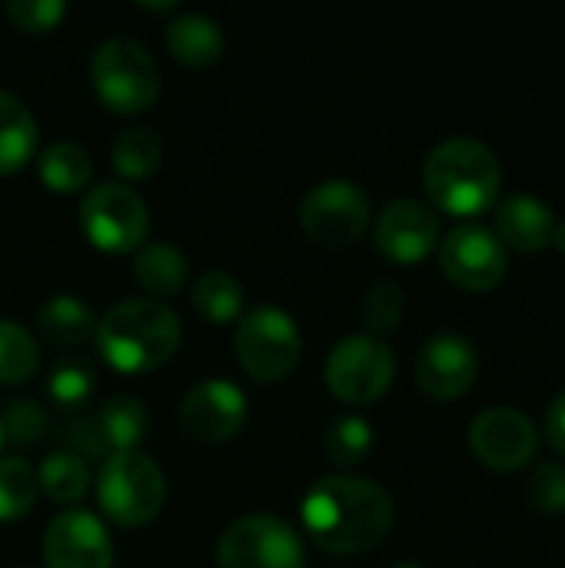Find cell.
I'll list each match as a JSON object with an SVG mask.
<instances>
[{"label":"cell","mask_w":565,"mask_h":568,"mask_svg":"<svg viewBox=\"0 0 565 568\" xmlns=\"http://www.w3.org/2000/svg\"><path fill=\"white\" fill-rule=\"evenodd\" d=\"M393 516L390 493L360 476H326L303 499V529L333 556L376 549L390 536Z\"/></svg>","instance_id":"6da1fadb"},{"label":"cell","mask_w":565,"mask_h":568,"mask_svg":"<svg viewBox=\"0 0 565 568\" xmlns=\"http://www.w3.org/2000/svg\"><path fill=\"white\" fill-rule=\"evenodd\" d=\"M423 186L436 210L470 220L496 203L503 186V166L486 143L473 136H453L426 156Z\"/></svg>","instance_id":"7a4b0ae2"},{"label":"cell","mask_w":565,"mask_h":568,"mask_svg":"<svg viewBox=\"0 0 565 568\" xmlns=\"http://www.w3.org/2000/svg\"><path fill=\"white\" fill-rule=\"evenodd\" d=\"M180 320L157 300H123L97 320L100 356L123 376H140L163 366L180 346Z\"/></svg>","instance_id":"3957f363"},{"label":"cell","mask_w":565,"mask_h":568,"mask_svg":"<svg viewBox=\"0 0 565 568\" xmlns=\"http://www.w3.org/2000/svg\"><path fill=\"white\" fill-rule=\"evenodd\" d=\"M97 499L103 516L120 529H140L153 523L167 503V479L160 466L143 453H113L97 476Z\"/></svg>","instance_id":"277c9868"},{"label":"cell","mask_w":565,"mask_h":568,"mask_svg":"<svg viewBox=\"0 0 565 568\" xmlns=\"http://www.w3.org/2000/svg\"><path fill=\"white\" fill-rule=\"evenodd\" d=\"M90 80L100 103L113 113L133 116L157 103L160 97V70L143 43L113 37L103 40L90 60Z\"/></svg>","instance_id":"5b68a950"},{"label":"cell","mask_w":565,"mask_h":568,"mask_svg":"<svg viewBox=\"0 0 565 568\" xmlns=\"http://www.w3.org/2000/svg\"><path fill=\"white\" fill-rule=\"evenodd\" d=\"M233 349H236V363L243 366L250 379L280 383L296 369L303 339L290 313L276 306H260L240 320Z\"/></svg>","instance_id":"8992f818"},{"label":"cell","mask_w":565,"mask_h":568,"mask_svg":"<svg viewBox=\"0 0 565 568\" xmlns=\"http://www.w3.org/2000/svg\"><path fill=\"white\" fill-rule=\"evenodd\" d=\"M80 226L103 253H137L150 233V213L133 186L100 183L83 193Z\"/></svg>","instance_id":"52a82bcc"},{"label":"cell","mask_w":565,"mask_h":568,"mask_svg":"<svg viewBox=\"0 0 565 568\" xmlns=\"http://www.w3.org/2000/svg\"><path fill=\"white\" fill-rule=\"evenodd\" d=\"M370 196L350 180L316 183L300 203L303 233L326 250H343L370 230Z\"/></svg>","instance_id":"ba28073f"},{"label":"cell","mask_w":565,"mask_h":568,"mask_svg":"<svg viewBox=\"0 0 565 568\" xmlns=\"http://www.w3.org/2000/svg\"><path fill=\"white\" fill-rule=\"evenodd\" d=\"M220 568H303L306 552L300 532L276 516L236 519L216 542Z\"/></svg>","instance_id":"9c48e42d"},{"label":"cell","mask_w":565,"mask_h":568,"mask_svg":"<svg viewBox=\"0 0 565 568\" xmlns=\"http://www.w3.org/2000/svg\"><path fill=\"white\" fill-rule=\"evenodd\" d=\"M396 359L383 339L346 336L326 359V386L346 406H370L393 386Z\"/></svg>","instance_id":"30bf717a"},{"label":"cell","mask_w":565,"mask_h":568,"mask_svg":"<svg viewBox=\"0 0 565 568\" xmlns=\"http://www.w3.org/2000/svg\"><path fill=\"white\" fill-rule=\"evenodd\" d=\"M440 266L450 283L466 293H486L503 283L509 256L500 236L480 223H463L450 230L440 243Z\"/></svg>","instance_id":"8fae6325"},{"label":"cell","mask_w":565,"mask_h":568,"mask_svg":"<svg viewBox=\"0 0 565 568\" xmlns=\"http://www.w3.org/2000/svg\"><path fill=\"white\" fill-rule=\"evenodd\" d=\"M150 433V413L133 396H117L103 403L93 416L70 429V443L80 459H107L113 453H137Z\"/></svg>","instance_id":"7c38bea8"},{"label":"cell","mask_w":565,"mask_h":568,"mask_svg":"<svg viewBox=\"0 0 565 568\" xmlns=\"http://www.w3.org/2000/svg\"><path fill=\"white\" fill-rule=\"evenodd\" d=\"M470 449L476 459L496 473H516L533 463L539 449V433L529 416L509 406L486 409L470 426Z\"/></svg>","instance_id":"4fadbf2b"},{"label":"cell","mask_w":565,"mask_h":568,"mask_svg":"<svg viewBox=\"0 0 565 568\" xmlns=\"http://www.w3.org/2000/svg\"><path fill=\"white\" fill-rule=\"evenodd\" d=\"M480 356L476 346L460 333H436L423 343L413 376L416 386L436 403H456L476 383Z\"/></svg>","instance_id":"5bb4252c"},{"label":"cell","mask_w":565,"mask_h":568,"mask_svg":"<svg viewBox=\"0 0 565 568\" xmlns=\"http://www.w3.org/2000/svg\"><path fill=\"white\" fill-rule=\"evenodd\" d=\"M246 423V396L226 379H206L183 396L180 429L200 446L233 439Z\"/></svg>","instance_id":"9a60e30c"},{"label":"cell","mask_w":565,"mask_h":568,"mask_svg":"<svg viewBox=\"0 0 565 568\" xmlns=\"http://www.w3.org/2000/svg\"><path fill=\"white\" fill-rule=\"evenodd\" d=\"M43 559L47 568H113V542L93 513L67 509L47 526Z\"/></svg>","instance_id":"2e32d148"},{"label":"cell","mask_w":565,"mask_h":568,"mask_svg":"<svg viewBox=\"0 0 565 568\" xmlns=\"http://www.w3.org/2000/svg\"><path fill=\"white\" fill-rule=\"evenodd\" d=\"M373 243L393 263H420L440 243V216L420 200H396L380 213Z\"/></svg>","instance_id":"e0dca14e"},{"label":"cell","mask_w":565,"mask_h":568,"mask_svg":"<svg viewBox=\"0 0 565 568\" xmlns=\"http://www.w3.org/2000/svg\"><path fill=\"white\" fill-rule=\"evenodd\" d=\"M556 213L533 193H513L496 206V236L516 253H539L553 243Z\"/></svg>","instance_id":"ac0fdd59"},{"label":"cell","mask_w":565,"mask_h":568,"mask_svg":"<svg viewBox=\"0 0 565 568\" xmlns=\"http://www.w3.org/2000/svg\"><path fill=\"white\" fill-rule=\"evenodd\" d=\"M167 50L176 63L203 70L213 67L223 57V30L216 20L203 13H180L167 23L163 30Z\"/></svg>","instance_id":"d6986e66"},{"label":"cell","mask_w":565,"mask_h":568,"mask_svg":"<svg viewBox=\"0 0 565 568\" xmlns=\"http://www.w3.org/2000/svg\"><path fill=\"white\" fill-rule=\"evenodd\" d=\"M37 329L43 333L47 343H53L60 349H73L97 336V320L83 300L63 293V296H53L43 303V310L37 313Z\"/></svg>","instance_id":"ffe728a7"},{"label":"cell","mask_w":565,"mask_h":568,"mask_svg":"<svg viewBox=\"0 0 565 568\" xmlns=\"http://www.w3.org/2000/svg\"><path fill=\"white\" fill-rule=\"evenodd\" d=\"M137 283L150 293V300L163 303L167 296H176L186 283V256L170 243H150L137 250L133 260Z\"/></svg>","instance_id":"44dd1931"},{"label":"cell","mask_w":565,"mask_h":568,"mask_svg":"<svg viewBox=\"0 0 565 568\" xmlns=\"http://www.w3.org/2000/svg\"><path fill=\"white\" fill-rule=\"evenodd\" d=\"M37 150V120L13 97L0 90V176H10L27 166Z\"/></svg>","instance_id":"7402d4cb"},{"label":"cell","mask_w":565,"mask_h":568,"mask_svg":"<svg viewBox=\"0 0 565 568\" xmlns=\"http://www.w3.org/2000/svg\"><path fill=\"white\" fill-rule=\"evenodd\" d=\"M37 173L50 193H80L93 176V160L80 143L60 140L40 153Z\"/></svg>","instance_id":"603a6c76"},{"label":"cell","mask_w":565,"mask_h":568,"mask_svg":"<svg viewBox=\"0 0 565 568\" xmlns=\"http://www.w3.org/2000/svg\"><path fill=\"white\" fill-rule=\"evenodd\" d=\"M243 300H246L243 283L236 276H230V273H220V270H210V273L196 276V283L190 290V303H193L196 316L206 320V323H216V326L240 320Z\"/></svg>","instance_id":"cb8c5ba5"},{"label":"cell","mask_w":565,"mask_h":568,"mask_svg":"<svg viewBox=\"0 0 565 568\" xmlns=\"http://www.w3.org/2000/svg\"><path fill=\"white\" fill-rule=\"evenodd\" d=\"M110 160L123 180H147L163 163V140L150 126H130L113 140Z\"/></svg>","instance_id":"d4e9b609"},{"label":"cell","mask_w":565,"mask_h":568,"mask_svg":"<svg viewBox=\"0 0 565 568\" xmlns=\"http://www.w3.org/2000/svg\"><path fill=\"white\" fill-rule=\"evenodd\" d=\"M37 486L60 506H73L87 496L90 486V469L87 459H80L77 453H53L43 459L40 473H37Z\"/></svg>","instance_id":"484cf974"},{"label":"cell","mask_w":565,"mask_h":568,"mask_svg":"<svg viewBox=\"0 0 565 568\" xmlns=\"http://www.w3.org/2000/svg\"><path fill=\"white\" fill-rule=\"evenodd\" d=\"M40 366V349L33 336L13 323L0 320V386H20L27 383Z\"/></svg>","instance_id":"4316f807"},{"label":"cell","mask_w":565,"mask_h":568,"mask_svg":"<svg viewBox=\"0 0 565 568\" xmlns=\"http://www.w3.org/2000/svg\"><path fill=\"white\" fill-rule=\"evenodd\" d=\"M37 469L20 456L0 459V523L27 516L37 503Z\"/></svg>","instance_id":"83f0119b"},{"label":"cell","mask_w":565,"mask_h":568,"mask_svg":"<svg viewBox=\"0 0 565 568\" xmlns=\"http://www.w3.org/2000/svg\"><path fill=\"white\" fill-rule=\"evenodd\" d=\"M323 449H326V459L333 466H343V469L360 466L373 449V429L360 416H340L326 426Z\"/></svg>","instance_id":"f1b7e54d"},{"label":"cell","mask_w":565,"mask_h":568,"mask_svg":"<svg viewBox=\"0 0 565 568\" xmlns=\"http://www.w3.org/2000/svg\"><path fill=\"white\" fill-rule=\"evenodd\" d=\"M403 313H406V296L396 283H376L363 296V306H360V320L370 329L366 336L373 339H380L383 333H393L403 323Z\"/></svg>","instance_id":"f546056e"},{"label":"cell","mask_w":565,"mask_h":568,"mask_svg":"<svg viewBox=\"0 0 565 568\" xmlns=\"http://www.w3.org/2000/svg\"><path fill=\"white\" fill-rule=\"evenodd\" d=\"M93 366L80 363V359H63L53 366L50 379H47V393L57 406H83L93 396Z\"/></svg>","instance_id":"4dcf8cb0"},{"label":"cell","mask_w":565,"mask_h":568,"mask_svg":"<svg viewBox=\"0 0 565 568\" xmlns=\"http://www.w3.org/2000/svg\"><path fill=\"white\" fill-rule=\"evenodd\" d=\"M526 499L539 516H563L565 513V466L543 463L533 469L526 483Z\"/></svg>","instance_id":"1f68e13d"},{"label":"cell","mask_w":565,"mask_h":568,"mask_svg":"<svg viewBox=\"0 0 565 568\" xmlns=\"http://www.w3.org/2000/svg\"><path fill=\"white\" fill-rule=\"evenodd\" d=\"M47 433V416L30 399H10L0 413V439H10L13 446H30Z\"/></svg>","instance_id":"d6a6232c"},{"label":"cell","mask_w":565,"mask_h":568,"mask_svg":"<svg viewBox=\"0 0 565 568\" xmlns=\"http://www.w3.org/2000/svg\"><path fill=\"white\" fill-rule=\"evenodd\" d=\"M3 10L7 20L23 33H50L67 13L63 0H10Z\"/></svg>","instance_id":"836d02e7"},{"label":"cell","mask_w":565,"mask_h":568,"mask_svg":"<svg viewBox=\"0 0 565 568\" xmlns=\"http://www.w3.org/2000/svg\"><path fill=\"white\" fill-rule=\"evenodd\" d=\"M543 429H546L549 446H553L559 456H565V389L549 403L546 419H543Z\"/></svg>","instance_id":"e575fe53"},{"label":"cell","mask_w":565,"mask_h":568,"mask_svg":"<svg viewBox=\"0 0 565 568\" xmlns=\"http://www.w3.org/2000/svg\"><path fill=\"white\" fill-rule=\"evenodd\" d=\"M137 7H140V10H173L176 3H173V0H163V3H160V0H157V3H147V0H137Z\"/></svg>","instance_id":"d590c367"},{"label":"cell","mask_w":565,"mask_h":568,"mask_svg":"<svg viewBox=\"0 0 565 568\" xmlns=\"http://www.w3.org/2000/svg\"><path fill=\"white\" fill-rule=\"evenodd\" d=\"M553 246L565 253V220L563 223H556V230H553Z\"/></svg>","instance_id":"8d00e7d4"},{"label":"cell","mask_w":565,"mask_h":568,"mask_svg":"<svg viewBox=\"0 0 565 568\" xmlns=\"http://www.w3.org/2000/svg\"><path fill=\"white\" fill-rule=\"evenodd\" d=\"M396 568H423V566H413V562H410V566H396Z\"/></svg>","instance_id":"74e56055"}]
</instances>
